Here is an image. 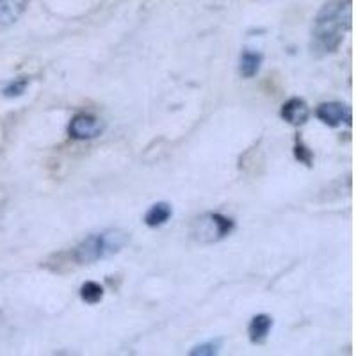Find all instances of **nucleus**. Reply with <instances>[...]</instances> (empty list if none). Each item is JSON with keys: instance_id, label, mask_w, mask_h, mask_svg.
<instances>
[{"instance_id": "0eeeda50", "label": "nucleus", "mask_w": 356, "mask_h": 356, "mask_svg": "<svg viewBox=\"0 0 356 356\" xmlns=\"http://www.w3.org/2000/svg\"><path fill=\"white\" fill-rule=\"evenodd\" d=\"M273 328V319L266 314H259L251 319L250 326H248V333H250V340L253 344H262L267 339L269 332Z\"/></svg>"}, {"instance_id": "423d86ee", "label": "nucleus", "mask_w": 356, "mask_h": 356, "mask_svg": "<svg viewBox=\"0 0 356 356\" xmlns=\"http://www.w3.org/2000/svg\"><path fill=\"white\" fill-rule=\"evenodd\" d=\"M282 118L291 125L301 127L308 122L310 109H308L307 102L301 100V98H291L282 107Z\"/></svg>"}, {"instance_id": "1a4fd4ad", "label": "nucleus", "mask_w": 356, "mask_h": 356, "mask_svg": "<svg viewBox=\"0 0 356 356\" xmlns=\"http://www.w3.org/2000/svg\"><path fill=\"white\" fill-rule=\"evenodd\" d=\"M173 216V209H171L170 203H155L148 209V212L145 214V222L146 227L150 228H159L162 225H166L170 221V218Z\"/></svg>"}, {"instance_id": "ddd939ff", "label": "nucleus", "mask_w": 356, "mask_h": 356, "mask_svg": "<svg viewBox=\"0 0 356 356\" xmlns=\"http://www.w3.org/2000/svg\"><path fill=\"white\" fill-rule=\"evenodd\" d=\"M222 340L221 339H214V340H209L205 344H200L196 348H193L189 351L191 356H212V355H218L219 349H221Z\"/></svg>"}, {"instance_id": "f257e3e1", "label": "nucleus", "mask_w": 356, "mask_h": 356, "mask_svg": "<svg viewBox=\"0 0 356 356\" xmlns=\"http://www.w3.org/2000/svg\"><path fill=\"white\" fill-rule=\"evenodd\" d=\"M351 29V0H328L317 13L312 27V54L330 56L340 49Z\"/></svg>"}, {"instance_id": "39448f33", "label": "nucleus", "mask_w": 356, "mask_h": 356, "mask_svg": "<svg viewBox=\"0 0 356 356\" xmlns=\"http://www.w3.org/2000/svg\"><path fill=\"white\" fill-rule=\"evenodd\" d=\"M316 116L324 125L340 127L342 123H351V109L342 102H326L316 109Z\"/></svg>"}, {"instance_id": "9d476101", "label": "nucleus", "mask_w": 356, "mask_h": 356, "mask_svg": "<svg viewBox=\"0 0 356 356\" xmlns=\"http://www.w3.org/2000/svg\"><path fill=\"white\" fill-rule=\"evenodd\" d=\"M264 56L255 50H244L239 61V72L244 79H253L260 72Z\"/></svg>"}, {"instance_id": "4468645a", "label": "nucleus", "mask_w": 356, "mask_h": 356, "mask_svg": "<svg viewBox=\"0 0 356 356\" xmlns=\"http://www.w3.org/2000/svg\"><path fill=\"white\" fill-rule=\"evenodd\" d=\"M294 155L298 161L303 162V164H307V166H312V162H314V154H312L310 148H307V146H305L301 141L296 143Z\"/></svg>"}, {"instance_id": "7ed1b4c3", "label": "nucleus", "mask_w": 356, "mask_h": 356, "mask_svg": "<svg viewBox=\"0 0 356 356\" xmlns=\"http://www.w3.org/2000/svg\"><path fill=\"white\" fill-rule=\"evenodd\" d=\"M235 222L227 216L218 214V212H211L202 218L195 219V228H193V235H196L203 243H214V241L227 237L232 234Z\"/></svg>"}, {"instance_id": "20e7f679", "label": "nucleus", "mask_w": 356, "mask_h": 356, "mask_svg": "<svg viewBox=\"0 0 356 356\" xmlns=\"http://www.w3.org/2000/svg\"><path fill=\"white\" fill-rule=\"evenodd\" d=\"M102 132H104V123H102L100 118L88 113L72 118L68 125V136L72 139H77V141H89V139L98 138Z\"/></svg>"}, {"instance_id": "f8f14e48", "label": "nucleus", "mask_w": 356, "mask_h": 356, "mask_svg": "<svg viewBox=\"0 0 356 356\" xmlns=\"http://www.w3.org/2000/svg\"><path fill=\"white\" fill-rule=\"evenodd\" d=\"M29 82H31V79H27V77L15 79V81H11L4 89H2V95H4L6 98L22 97V95L25 93V89L29 88Z\"/></svg>"}, {"instance_id": "f03ea898", "label": "nucleus", "mask_w": 356, "mask_h": 356, "mask_svg": "<svg viewBox=\"0 0 356 356\" xmlns=\"http://www.w3.org/2000/svg\"><path fill=\"white\" fill-rule=\"evenodd\" d=\"M130 235L122 228H109V230L98 232L86 237L75 250H73V260L77 264H95L98 260L109 259L116 255L129 243Z\"/></svg>"}, {"instance_id": "9b49d317", "label": "nucleus", "mask_w": 356, "mask_h": 356, "mask_svg": "<svg viewBox=\"0 0 356 356\" xmlns=\"http://www.w3.org/2000/svg\"><path fill=\"white\" fill-rule=\"evenodd\" d=\"M81 298L88 305L100 303L102 298H104V287L97 282H86L81 287Z\"/></svg>"}, {"instance_id": "6e6552de", "label": "nucleus", "mask_w": 356, "mask_h": 356, "mask_svg": "<svg viewBox=\"0 0 356 356\" xmlns=\"http://www.w3.org/2000/svg\"><path fill=\"white\" fill-rule=\"evenodd\" d=\"M27 0H0V25H11L24 15Z\"/></svg>"}]
</instances>
